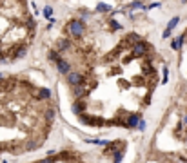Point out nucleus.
<instances>
[{"instance_id": "20e7f679", "label": "nucleus", "mask_w": 187, "mask_h": 163, "mask_svg": "<svg viewBox=\"0 0 187 163\" xmlns=\"http://www.w3.org/2000/svg\"><path fill=\"white\" fill-rule=\"evenodd\" d=\"M56 69H58L62 74H69V73H71V65H69V62H65L64 58H60L56 62Z\"/></svg>"}, {"instance_id": "f8f14e48", "label": "nucleus", "mask_w": 187, "mask_h": 163, "mask_svg": "<svg viewBox=\"0 0 187 163\" xmlns=\"http://www.w3.org/2000/svg\"><path fill=\"white\" fill-rule=\"evenodd\" d=\"M96 9H98V11H111V7H109L107 4H104V2L96 4Z\"/></svg>"}, {"instance_id": "9b49d317", "label": "nucleus", "mask_w": 187, "mask_h": 163, "mask_svg": "<svg viewBox=\"0 0 187 163\" xmlns=\"http://www.w3.org/2000/svg\"><path fill=\"white\" fill-rule=\"evenodd\" d=\"M178 22H180V18H178V16H174V18H171V22H169V24H167V31H173V29L176 27V24H178Z\"/></svg>"}, {"instance_id": "ddd939ff", "label": "nucleus", "mask_w": 187, "mask_h": 163, "mask_svg": "<svg viewBox=\"0 0 187 163\" xmlns=\"http://www.w3.org/2000/svg\"><path fill=\"white\" fill-rule=\"evenodd\" d=\"M49 60H51V62H55V63H56V62H58V60H60V55H58V53H49Z\"/></svg>"}, {"instance_id": "2eb2a0df", "label": "nucleus", "mask_w": 187, "mask_h": 163, "mask_svg": "<svg viewBox=\"0 0 187 163\" xmlns=\"http://www.w3.org/2000/svg\"><path fill=\"white\" fill-rule=\"evenodd\" d=\"M51 15H53V9H51V7L47 6V7L44 9V16H45V18H51Z\"/></svg>"}, {"instance_id": "4be33fe9", "label": "nucleus", "mask_w": 187, "mask_h": 163, "mask_svg": "<svg viewBox=\"0 0 187 163\" xmlns=\"http://www.w3.org/2000/svg\"><path fill=\"white\" fill-rule=\"evenodd\" d=\"M185 161H187V158H185Z\"/></svg>"}, {"instance_id": "f03ea898", "label": "nucleus", "mask_w": 187, "mask_h": 163, "mask_svg": "<svg viewBox=\"0 0 187 163\" xmlns=\"http://www.w3.org/2000/svg\"><path fill=\"white\" fill-rule=\"evenodd\" d=\"M67 82H69V85L78 87V85H82V82H84V76H82L80 73H76V71H71V73L67 74Z\"/></svg>"}, {"instance_id": "0eeeda50", "label": "nucleus", "mask_w": 187, "mask_h": 163, "mask_svg": "<svg viewBox=\"0 0 187 163\" xmlns=\"http://www.w3.org/2000/svg\"><path fill=\"white\" fill-rule=\"evenodd\" d=\"M138 122H140V114H133V116H129V120L125 122V125L127 127H136Z\"/></svg>"}, {"instance_id": "f3484780", "label": "nucleus", "mask_w": 187, "mask_h": 163, "mask_svg": "<svg viewBox=\"0 0 187 163\" xmlns=\"http://www.w3.org/2000/svg\"><path fill=\"white\" fill-rule=\"evenodd\" d=\"M111 26H113V29H114V31H118V29L122 27V26L118 24V22H114V20H111Z\"/></svg>"}, {"instance_id": "aec40b11", "label": "nucleus", "mask_w": 187, "mask_h": 163, "mask_svg": "<svg viewBox=\"0 0 187 163\" xmlns=\"http://www.w3.org/2000/svg\"><path fill=\"white\" fill-rule=\"evenodd\" d=\"M169 35H171V31H167V29L163 31V38H169Z\"/></svg>"}, {"instance_id": "dca6fc26", "label": "nucleus", "mask_w": 187, "mask_h": 163, "mask_svg": "<svg viewBox=\"0 0 187 163\" xmlns=\"http://www.w3.org/2000/svg\"><path fill=\"white\" fill-rule=\"evenodd\" d=\"M131 7H133V9H138V7L142 9V7H144V4H142V2H133V4H131Z\"/></svg>"}, {"instance_id": "f257e3e1", "label": "nucleus", "mask_w": 187, "mask_h": 163, "mask_svg": "<svg viewBox=\"0 0 187 163\" xmlns=\"http://www.w3.org/2000/svg\"><path fill=\"white\" fill-rule=\"evenodd\" d=\"M67 29H69V33H71V36L73 38H80L82 35H84V22L82 20H71L67 24Z\"/></svg>"}, {"instance_id": "7ed1b4c3", "label": "nucleus", "mask_w": 187, "mask_h": 163, "mask_svg": "<svg viewBox=\"0 0 187 163\" xmlns=\"http://www.w3.org/2000/svg\"><path fill=\"white\" fill-rule=\"evenodd\" d=\"M147 49H149V47H147V44L140 40L138 44L133 45V56H134V58H136V56H144V55L147 53Z\"/></svg>"}, {"instance_id": "9d476101", "label": "nucleus", "mask_w": 187, "mask_h": 163, "mask_svg": "<svg viewBox=\"0 0 187 163\" xmlns=\"http://www.w3.org/2000/svg\"><path fill=\"white\" fill-rule=\"evenodd\" d=\"M182 42H183V36H178V38H174V40H173V44H171V47L178 51V49L182 47Z\"/></svg>"}, {"instance_id": "4468645a", "label": "nucleus", "mask_w": 187, "mask_h": 163, "mask_svg": "<svg viewBox=\"0 0 187 163\" xmlns=\"http://www.w3.org/2000/svg\"><path fill=\"white\" fill-rule=\"evenodd\" d=\"M122 158H124V156H122V152H120V150H116V152H114V163H120V161H122Z\"/></svg>"}, {"instance_id": "1a4fd4ad", "label": "nucleus", "mask_w": 187, "mask_h": 163, "mask_svg": "<svg viewBox=\"0 0 187 163\" xmlns=\"http://www.w3.org/2000/svg\"><path fill=\"white\" fill-rule=\"evenodd\" d=\"M69 47H71V42H69V40H60L58 42V51H65Z\"/></svg>"}, {"instance_id": "6ab92c4d", "label": "nucleus", "mask_w": 187, "mask_h": 163, "mask_svg": "<svg viewBox=\"0 0 187 163\" xmlns=\"http://www.w3.org/2000/svg\"><path fill=\"white\" fill-rule=\"evenodd\" d=\"M38 163H55V158H45V159H42Z\"/></svg>"}, {"instance_id": "39448f33", "label": "nucleus", "mask_w": 187, "mask_h": 163, "mask_svg": "<svg viewBox=\"0 0 187 163\" xmlns=\"http://www.w3.org/2000/svg\"><path fill=\"white\" fill-rule=\"evenodd\" d=\"M85 107H87V103H85L84 100H76V102L73 103V112H75V114H82V112L85 111Z\"/></svg>"}, {"instance_id": "6e6552de", "label": "nucleus", "mask_w": 187, "mask_h": 163, "mask_svg": "<svg viewBox=\"0 0 187 163\" xmlns=\"http://www.w3.org/2000/svg\"><path fill=\"white\" fill-rule=\"evenodd\" d=\"M44 114H45V120H47V123H49L51 120H55V114H56V112H55V109H53V107H49V109H45V112H44Z\"/></svg>"}, {"instance_id": "423d86ee", "label": "nucleus", "mask_w": 187, "mask_h": 163, "mask_svg": "<svg viewBox=\"0 0 187 163\" xmlns=\"http://www.w3.org/2000/svg\"><path fill=\"white\" fill-rule=\"evenodd\" d=\"M36 98H38V100H49V98H51V92H49L47 89H38Z\"/></svg>"}, {"instance_id": "a211bd4d", "label": "nucleus", "mask_w": 187, "mask_h": 163, "mask_svg": "<svg viewBox=\"0 0 187 163\" xmlns=\"http://www.w3.org/2000/svg\"><path fill=\"white\" fill-rule=\"evenodd\" d=\"M136 127H138V129H140V131H144V129H145V122H144V120H140V122H138V125H136Z\"/></svg>"}, {"instance_id": "412c9836", "label": "nucleus", "mask_w": 187, "mask_h": 163, "mask_svg": "<svg viewBox=\"0 0 187 163\" xmlns=\"http://www.w3.org/2000/svg\"><path fill=\"white\" fill-rule=\"evenodd\" d=\"M183 122H185V123H187V116H185V120H183Z\"/></svg>"}]
</instances>
